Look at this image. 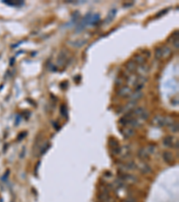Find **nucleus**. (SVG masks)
I'll use <instances>...</instances> for the list:
<instances>
[{
	"label": "nucleus",
	"instance_id": "nucleus-8",
	"mask_svg": "<svg viewBox=\"0 0 179 202\" xmlns=\"http://www.w3.org/2000/svg\"><path fill=\"white\" fill-rule=\"evenodd\" d=\"M121 133L125 138H130L135 135V130L134 128H126L121 131Z\"/></svg>",
	"mask_w": 179,
	"mask_h": 202
},
{
	"label": "nucleus",
	"instance_id": "nucleus-12",
	"mask_svg": "<svg viewBox=\"0 0 179 202\" xmlns=\"http://www.w3.org/2000/svg\"><path fill=\"white\" fill-rule=\"evenodd\" d=\"M174 137H171V136H167V137H164V139H163V145L165 146H168V147H171V146H173V145H174Z\"/></svg>",
	"mask_w": 179,
	"mask_h": 202
},
{
	"label": "nucleus",
	"instance_id": "nucleus-31",
	"mask_svg": "<svg viewBox=\"0 0 179 202\" xmlns=\"http://www.w3.org/2000/svg\"><path fill=\"white\" fill-rule=\"evenodd\" d=\"M26 135H27V133L26 132H22V133H20L19 134V136H18V140L19 141H21V140H23L24 137H26Z\"/></svg>",
	"mask_w": 179,
	"mask_h": 202
},
{
	"label": "nucleus",
	"instance_id": "nucleus-30",
	"mask_svg": "<svg viewBox=\"0 0 179 202\" xmlns=\"http://www.w3.org/2000/svg\"><path fill=\"white\" fill-rule=\"evenodd\" d=\"M177 39H178V31H176V32L174 33V35L171 36L170 38L168 39V42H174L176 40H177Z\"/></svg>",
	"mask_w": 179,
	"mask_h": 202
},
{
	"label": "nucleus",
	"instance_id": "nucleus-29",
	"mask_svg": "<svg viewBox=\"0 0 179 202\" xmlns=\"http://www.w3.org/2000/svg\"><path fill=\"white\" fill-rule=\"evenodd\" d=\"M6 4H7L9 6H22V5H23V1H16V2H7V1H6L5 2Z\"/></svg>",
	"mask_w": 179,
	"mask_h": 202
},
{
	"label": "nucleus",
	"instance_id": "nucleus-14",
	"mask_svg": "<svg viewBox=\"0 0 179 202\" xmlns=\"http://www.w3.org/2000/svg\"><path fill=\"white\" fill-rule=\"evenodd\" d=\"M143 96V92H141V91H135L134 93H131V95H130L129 97H130L131 101H137L138 100H140V99H141Z\"/></svg>",
	"mask_w": 179,
	"mask_h": 202
},
{
	"label": "nucleus",
	"instance_id": "nucleus-23",
	"mask_svg": "<svg viewBox=\"0 0 179 202\" xmlns=\"http://www.w3.org/2000/svg\"><path fill=\"white\" fill-rule=\"evenodd\" d=\"M168 128L171 132L173 133H177L178 132V123L177 122H174L173 124H171L168 126Z\"/></svg>",
	"mask_w": 179,
	"mask_h": 202
},
{
	"label": "nucleus",
	"instance_id": "nucleus-1",
	"mask_svg": "<svg viewBox=\"0 0 179 202\" xmlns=\"http://www.w3.org/2000/svg\"><path fill=\"white\" fill-rule=\"evenodd\" d=\"M118 178L121 179L124 182L126 183H136L138 182V178L134 174H129V173H120Z\"/></svg>",
	"mask_w": 179,
	"mask_h": 202
},
{
	"label": "nucleus",
	"instance_id": "nucleus-7",
	"mask_svg": "<svg viewBox=\"0 0 179 202\" xmlns=\"http://www.w3.org/2000/svg\"><path fill=\"white\" fill-rule=\"evenodd\" d=\"M136 72L140 75V76H144V75L149 74L150 72V67L148 65H141V66H138L136 68Z\"/></svg>",
	"mask_w": 179,
	"mask_h": 202
},
{
	"label": "nucleus",
	"instance_id": "nucleus-26",
	"mask_svg": "<svg viewBox=\"0 0 179 202\" xmlns=\"http://www.w3.org/2000/svg\"><path fill=\"white\" fill-rule=\"evenodd\" d=\"M155 58L157 59H160L162 58L161 47H158L155 49Z\"/></svg>",
	"mask_w": 179,
	"mask_h": 202
},
{
	"label": "nucleus",
	"instance_id": "nucleus-38",
	"mask_svg": "<svg viewBox=\"0 0 179 202\" xmlns=\"http://www.w3.org/2000/svg\"><path fill=\"white\" fill-rule=\"evenodd\" d=\"M99 202H100V201H99Z\"/></svg>",
	"mask_w": 179,
	"mask_h": 202
},
{
	"label": "nucleus",
	"instance_id": "nucleus-36",
	"mask_svg": "<svg viewBox=\"0 0 179 202\" xmlns=\"http://www.w3.org/2000/svg\"><path fill=\"white\" fill-rule=\"evenodd\" d=\"M53 127H55L57 129H58V123H57V122H53Z\"/></svg>",
	"mask_w": 179,
	"mask_h": 202
},
{
	"label": "nucleus",
	"instance_id": "nucleus-27",
	"mask_svg": "<svg viewBox=\"0 0 179 202\" xmlns=\"http://www.w3.org/2000/svg\"><path fill=\"white\" fill-rule=\"evenodd\" d=\"M109 146H111V148H115V147H117V146H119V142L117 140V139H115V138H110L109 139Z\"/></svg>",
	"mask_w": 179,
	"mask_h": 202
},
{
	"label": "nucleus",
	"instance_id": "nucleus-34",
	"mask_svg": "<svg viewBox=\"0 0 179 202\" xmlns=\"http://www.w3.org/2000/svg\"><path fill=\"white\" fill-rule=\"evenodd\" d=\"M123 83H124V80H122L121 78L117 79V81H116V84H117V85H118V86L122 85V84H123Z\"/></svg>",
	"mask_w": 179,
	"mask_h": 202
},
{
	"label": "nucleus",
	"instance_id": "nucleus-35",
	"mask_svg": "<svg viewBox=\"0 0 179 202\" xmlns=\"http://www.w3.org/2000/svg\"><path fill=\"white\" fill-rule=\"evenodd\" d=\"M173 45L175 46V48H176L177 50H178V39H177V40H176L175 42H173Z\"/></svg>",
	"mask_w": 179,
	"mask_h": 202
},
{
	"label": "nucleus",
	"instance_id": "nucleus-2",
	"mask_svg": "<svg viewBox=\"0 0 179 202\" xmlns=\"http://www.w3.org/2000/svg\"><path fill=\"white\" fill-rule=\"evenodd\" d=\"M92 16V14H88V15H86L85 16L83 17V19L81 21V23L79 24V25H78V27H77L76 33H80V32H82V31L85 28L86 26L90 25V21H91Z\"/></svg>",
	"mask_w": 179,
	"mask_h": 202
},
{
	"label": "nucleus",
	"instance_id": "nucleus-6",
	"mask_svg": "<svg viewBox=\"0 0 179 202\" xmlns=\"http://www.w3.org/2000/svg\"><path fill=\"white\" fill-rule=\"evenodd\" d=\"M152 124L156 127H164L165 126V117L163 116H156L152 119Z\"/></svg>",
	"mask_w": 179,
	"mask_h": 202
},
{
	"label": "nucleus",
	"instance_id": "nucleus-5",
	"mask_svg": "<svg viewBox=\"0 0 179 202\" xmlns=\"http://www.w3.org/2000/svg\"><path fill=\"white\" fill-rule=\"evenodd\" d=\"M68 43L69 45L72 46V47L81 48V47H83V45H85L87 43V40L86 39H79V40H76V41H69Z\"/></svg>",
	"mask_w": 179,
	"mask_h": 202
},
{
	"label": "nucleus",
	"instance_id": "nucleus-20",
	"mask_svg": "<svg viewBox=\"0 0 179 202\" xmlns=\"http://www.w3.org/2000/svg\"><path fill=\"white\" fill-rule=\"evenodd\" d=\"M137 155H138V157H139V158H141V159H146V158H148V157H149V155L147 154L145 147L141 148V149L138 151V153H137Z\"/></svg>",
	"mask_w": 179,
	"mask_h": 202
},
{
	"label": "nucleus",
	"instance_id": "nucleus-13",
	"mask_svg": "<svg viewBox=\"0 0 179 202\" xmlns=\"http://www.w3.org/2000/svg\"><path fill=\"white\" fill-rule=\"evenodd\" d=\"M120 155H122L123 158H127L131 155V150H130V147L128 146H125L123 147H121V152H120Z\"/></svg>",
	"mask_w": 179,
	"mask_h": 202
},
{
	"label": "nucleus",
	"instance_id": "nucleus-15",
	"mask_svg": "<svg viewBox=\"0 0 179 202\" xmlns=\"http://www.w3.org/2000/svg\"><path fill=\"white\" fill-rule=\"evenodd\" d=\"M137 104V101H130L128 102L127 104L123 108L122 110V111H130V110H132L133 109H134L135 108V106H136Z\"/></svg>",
	"mask_w": 179,
	"mask_h": 202
},
{
	"label": "nucleus",
	"instance_id": "nucleus-3",
	"mask_svg": "<svg viewBox=\"0 0 179 202\" xmlns=\"http://www.w3.org/2000/svg\"><path fill=\"white\" fill-rule=\"evenodd\" d=\"M136 165H137V168L139 169V171H140L143 174H148V173H151V171H152L151 167L148 164L143 163V162H141L140 164H136Z\"/></svg>",
	"mask_w": 179,
	"mask_h": 202
},
{
	"label": "nucleus",
	"instance_id": "nucleus-19",
	"mask_svg": "<svg viewBox=\"0 0 179 202\" xmlns=\"http://www.w3.org/2000/svg\"><path fill=\"white\" fill-rule=\"evenodd\" d=\"M60 113L65 119L68 118V109L66 104H62L60 106Z\"/></svg>",
	"mask_w": 179,
	"mask_h": 202
},
{
	"label": "nucleus",
	"instance_id": "nucleus-22",
	"mask_svg": "<svg viewBox=\"0 0 179 202\" xmlns=\"http://www.w3.org/2000/svg\"><path fill=\"white\" fill-rule=\"evenodd\" d=\"M100 20V16L99 14H96V15L92 16L91 21H90V25H93L95 24H97Z\"/></svg>",
	"mask_w": 179,
	"mask_h": 202
},
{
	"label": "nucleus",
	"instance_id": "nucleus-16",
	"mask_svg": "<svg viewBox=\"0 0 179 202\" xmlns=\"http://www.w3.org/2000/svg\"><path fill=\"white\" fill-rule=\"evenodd\" d=\"M145 58L143 56H142V55H140V54H138V55H135L134 56V62L136 64V65H139V66H141V65H143L145 63Z\"/></svg>",
	"mask_w": 179,
	"mask_h": 202
},
{
	"label": "nucleus",
	"instance_id": "nucleus-17",
	"mask_svg": "<svg viewBox=\"0 0 179 202\" xmlns=\"http://www.w3.org/2000/svg\"><path fill=\"white\" fill-rule=\"evenodd\" d=\"M116 14H117V10L115 8L112 9L110 12H109V14L108 15L107 18H106L105 23H106V24H109V23H111V22L113 21V19L116 16Z\"/></svg>",
	"mask_w": 179,
	"mask_h": 202
},
{
	"label": "nucleus",
	"instance_id": "nucleus-33",
	"mask_svg": "<svg viewBox=\"0 0 179 202\" xmlns=\"http://www.w3.org/2000/svg\"><path fill=\"white\" fill-rule=\"evenodd\" d=\"M168 8L164 9V10H163V11H162V12H160V13H159V14H158V15H157V17L161 16L162 15H164V14H166V13H167V12H168Z\"/></svg>",
	"mask_w": 179,
	"mask_h": 202
},
{
	"label": "nucleus",
	"instance_id": "nucleus-28",
	"mask_svg": "<svg viewBox=\"0 0 179 202\" xmlns=\"http://www.w3.org/2000/svg\"><path fill=\"white\" fill-rule=\"evenodd\" d=\"M150 117V113L147 111V110H144L143 113H142V115L141 116H139V119H141V120H146V119H148Z\"/></svg>",
	"mask_w": 179,
	"mask_h": 202
},
{
	"label": "nucleus",
	"instance_id": "nucleus-21",
	"mask_svg": "<svg viewBox=\"0 0 179 202\" xmlns=\"http://www.w3.org/2000/svg\"><path fill=\"white\" fill-rule=\"evenodd\" d=\"M145 149H146V152H147V154H148L149 155H153L154 153H155V151H156V146L151 144V145H149L148 146H146Z\"/></svg>",
	"mask_w": 179,
	"mask_h": 202
},
{
	"label": "nucleus",
	"instance_id": "nucleus-9",
	"mask_svg": "<svg viewBox=\"0 0 179 202\" xmlns=\"http://www.w3.org/2000/svg\"><path fill=\"white\" fill-rule=\"evenodd\" d=\"M67 59V53L65 51H62L59 53V56H58V66H63Z\"/></svg>",
	"mask_w": 179,
	"mask_h": 202
},
{
	"label": "nucleus",
	"instance_id": "nucleus-37",
	"mask_svg": "<svg viewBox=\"0 0 179 202\" xmlns=\"http://www.w3.org/2000/svg\"><path fill=\"white\" fill-rule=\"evenodd\" d=\"M14 63H15V59H12V62H10V65H13Z\"/></svg>",
	"mask_w": 179,
	"mask_h": 202
},
{
	"label": "nucleus",
	"instance_id": "nucleus-10",
	"mask_svg": "<svg viewBox=\"0 0 179 202\" xmlns=\"http://www.w3.org/2000/svg\"><path fill=\"white\" fill-rule=\"evenodd\" d=\"M162 158H163V160L165 161L166 163L171 164L174 161V155L170 152L165 151L163 152V154H162Z\"/></svg>",
	"mask_w": 179,
	"mask_h": 202
},
{
	"label": "nucleus",
	"instance_id": "nucleus-11",
	"mask_svg": "<svg viewBox=\"0 0 179 202\" xmlns=\"http://www.w3.org/2000/svg\"><path fill=\"white\" fill-rule=\"evenodd\" d=\"M137 67L138 66L134 62V60H130V61H128L127 63L126 64V68L127 72H131V73L136 71Z\"/></svg>",
	"mask_w": 179,
	"mask_h": 202
},
{
	"label": "nucleus",
	"instance_id": "nucleus-25",
	"mask_svg": "<svg viewBox=\"0 0 179 202\" xmlns=\"http://www.w3.org/2000/svg\"><path fill=\"white\" fill-rule=\"evenodd\" d=\"M136 75H131L130 76H128L127 79V84L129 85H134V83H135V80H136Z\"/></svg>",
	"mask_w": 179,
	"mask_h": 202
},
{
	"label": "nucleus",
	"instance_id": "nucleus-18",
	"mask_svg": "<svg viewBox=\"0 0 179 202\" xmlns=\"http://www.w3.org/2000/svg\"><path fill=\"white\" fill-rule=\"evenodd\" d=\"M162 58H168V56H170L172 51H171L170 48L168 46H162Z\"/></svg>",
	"mask_w": 179,
	"mask_h": 202
},
{
	"label": "nucleus",
	"instance_id": "nucleus-24",
	"mask_svg": "<svg viewBox=\"0 0 179 202\" xmlns=\"http://www.w3.org/2000/svg\"><path fill=\"white\" fill-rule=\"evenodd\" d=\"M49 146H50V145L48 143H44L40 146V155H44L46 152L49 150Z\"/></svg>",
	"mask_w": 179,
	"mask_h": 202
},
{
	"label": "nucleus",
	"instance_id": "nucleus-4",
	"mask_svg": "<svg viewBox=\"0 0 179 202\" xmlns=\"http://www.w3.org/2000/svg\"><path fill=\"white\" fill-rule=\"evenodd\" d=\"M131 93H132V89L129 86H123L117 91V95L120 97H123V98L129 97L131 95Z\"/></svg>",
	"mask_w": 179,
	"mask_h": 202
},
{
	"label": "nucleus",
	"instance_id": "nucleus-32",
	"mask_svg": "<svg viewBox=\"0 0 179 202\" xmlns=\"http://www.w3.org/2000/svg\"><path fill=\"white\" fill-rule=\"evenodd\" d=\"M125 202H137V200L134 197H132V196H131V197H128L127 199L125 200Z\"/></svg>",
	"mask_w": 179,
	"mask_h": 202
}]
</instances>
